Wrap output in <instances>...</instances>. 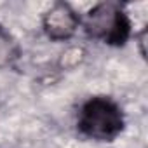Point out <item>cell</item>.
Instances as JSON below:
<instances>
[{
  "mask_svg": "<svg viewBox=\"0 0 148 148\" xmlns=\"http://www.w3.org/2000/svg\"><path fill=\"white\" fill-rule=\"evenodd\" d=\"M77 127L94 141H113L125 127V117L117 101L108 96L89 98L79 112Z\"/></svg>",
  "mask_w": 148,
  "mask_h": 148,
  "instance_id": "cell-1",
  "label": "cell"
},
{
  "mask_svg": "<svg viewBox=\"0 0 148 148\" xmlns=\"http://www.w3.org/2000/svg\"><path fill=\"white\" fill-rule=\"evenodd\" d=\"M19 54L21 51H19L18 42L4 26H0V68L12 66L18 61Z\"/></svg>",
  "mask_w": 148,
  "mask_h": 148,
  "instance_id": "cell-4",
  "label": "cell"
},
{
  "mask_svg": "<svg viewBox=\"0 0 148 148\" xmlns=\"http://www.w3.org/2000/svg\"><path fill=\"white\" fill-rule=\"evenodd\" d=\"M145 35H146V30H143L141 33H139V47H141V56L145 58V54H146V51H145Z\"/></svg>",
  "mask_w": 148,
  "mask_h": 148,
  "instance_id": "cell-5",
  "label": "cell"
},
{
  "mask_svg": "<svg viewBox=\"0 0 148 148\" xmlns=\"http://www.w3.org/2000/svg\"><path fill=\"white\" fill-rule=\"evenodd\" d=\"M87 37L101 40L106 45L122 47L132 33L131 19L120 2H99L80 19Z\"/></svg>",
  "mask_w": 148,
  "mask_h": 148,
  "instance_id": "cell-2",
  "label": "cell"
},
{
  "mask_svg": "<svg viewBox=\"0 0 148 148\" xmlns=\"http://www.w3.org/2000/svg\"><path fill=\"white\" fill-rule=\"evenodd\" d=\"M80 16L70 4L56 2L42 18V26L45 35L52 42L70 40L80 26Z\"/></svg>",
  "mask_w": 148,
  "mask_h": 148,
  "instance_id": "cell-3",
  "label": "cell"
}]
</instances>
